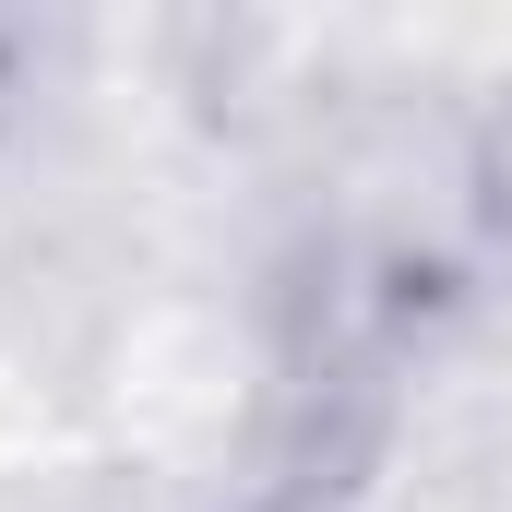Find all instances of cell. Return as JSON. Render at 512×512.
<instances>
[{
    "instance_id": "1",
    "label": "cell",
    "mask_w": 512,
    "mask_h": 512,
    "mask_svg": "<svg viewBox=\"0 0 512 512\" xmlns=\"http://www.w3.org/2000/svg\"><path fill=\"white\" fill-rule=\"evenodd\" d=\"M465 203H477L489 239H512V72L477 96V120H465Z\"/></svg>"
},
{
    "instance_id": "2",
    "label": "cell",
    "mask_w": 512,
    "mask_h": 512,
    "mask_svg": "<svg viewBox=\"0 0 512 512\" xmlns=\"http://www.w3.org/2000/svg\"><path fill=\"white\" fill-rule=\"evenodd\" d=\"M274 512H310V501H274Z\"/></svg>"
}]
</instances>
